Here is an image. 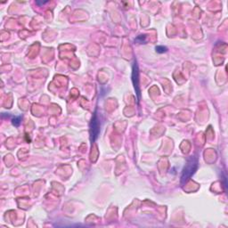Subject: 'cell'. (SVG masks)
<instances>
[{"mask_svg":"<svg viewBox=\"0 0 228 228\" xmlns=\"http://www.w3.org/2000/svg\"><path fill=\"white\" fill-rule=\"evenodd\" d=\"M167 47H165V46H157L156 47V51L158 52V53H165V52H167Z\"/></svg>","mask_w":228,"mask_h":228,"instance_id":"5","label":"cell"},{"mask_svg":"<svg viewBox=\"0 0 228 228\" xmlns=\"http://www.w3.org/2000/svg\"><path fill=\"white\" fill-rule=\"evenodd\" d=\"M21 123V117H15L13 119V124L16 127H18Z\"/></svg>","mask_w":228,"mask_h":228,"instance_id":"4","label":"cell"},{"mask_svg":"<svg viewBox=\"0 0 228 228\" xmlns=\"http://www.w3.org/2000/svg\"><path fill=\"white\" fill-rule=\"evenodd\" d=\"M198 168V160L195 157H191L190 159L187 161L184 170H183V174H182V177H181V181L182 184L186 183L192 175L194 174V172L196 171Z\"/></svg>","mask_w":228,"mask_h":228,"instance_id":"1","label":"cell"},{"mask_svg":"<svg viewBox=\"0 0 228 228\" xmlns=\"http://www.w3.org/2000/svg\"><path fill=\"white\" fill-rule=\"evenodd\" d=\"M99 131H100V124L98 122V119H97L96 113H95L94 118H93L92 122H91V128H90V135H91L92 142H94L95 140L96 139V137H97V135L99 134Z\"/></svg>","mask_w":228,"mask_h":228,"instance_id":"2","label":"cell"},{"mask_svg":"<svg viewBox=\"0 0 228 228\" xmlns=\"http://www.w3.org/2000/svg\"><path fill=\"white\" fill-rule=\"evenodd\" d=\"M132 78H133V83H134V86L135 89L136 91L137 96L139 98L140 96V89H139V79H138V67L136 62L134 63L133 66V74H132Z\"/></svg>","mask_w":228,"mask_h":228,"instance_id":"3","label":"cell"},{"mask_svg":"<svg viewBox=\"0 0 228 228\" xmlns=\"http://www.w3.org/2000/svg\"><path fill=\"white\" fill-rule=\"evenodd\" d=\"M145 36H139L135 40H139L140 39V40H141V41H140V43H144L145 42Z\"/></svg>","mask_w":228,"mask_h":228,"instance_id":"6","label":"cell"}]
</instances>
